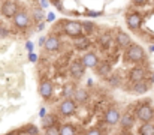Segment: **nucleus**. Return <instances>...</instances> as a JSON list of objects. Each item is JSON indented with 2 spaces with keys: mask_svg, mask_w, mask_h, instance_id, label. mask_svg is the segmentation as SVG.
<instances>
[{
  "mask_svg": "<svg viewBox=\"0 0 154 135\" xmlns=\"http://www.w3.org/2000/svg\"><path fill=\"white\" fill-rule=\"evenodd\" d=\"M117 41H118V44L121 45V47H124V48H127L129 45H130V36L127 35V33H124V32H118L117 33Z\"/></svg>",
  "mask_w": 154,
  "mask_h": 135,
  "instance_id": "obj_15",
  "label": "nucleus"
},
{
  "mask_svg": "<svg viewBox=\"0 0 154 135\" xmlns=\"http://www.w3.org/2000/svg\"><path fill=\"white\" fill-rule=\"evenodd\" d=\"M52 125H55V119H54V116L51 114H45L44 117H42V126L47 129V128H50Z\"/></svg>",
  "mask_w": 154,
  "mask_h": 135,
  "instance_id": "obj_20",
  "label": "nucleus"
},
{
  "mask_svg": "<svg viewBox=\"0 0 154 135\" xmlns=\"http://www.w3.org/2000/svg\"><path fill=\"white\" fill-rule=\"evenodd\" d=\"M73 98H75V101H78V102H85V101L88 99V93L84 89H75Z\"/></svg>",
  "mask_w": 154,
  "mask_h": 135,
  "instance_id": "obj_17",
  "label": "nucleus"
},
{
  "mask_svg": "<svg viewBox=\"0 0 154 135\" xmlns=\"http://www.w3.org/2000/svg\"><path fill=\"white\" fill-rule=\"evenodd\" d=\"M35 15H36V18H38V20H42V18H44V15H42V12H41L39 9H36V11H35Z\"/></svg>",
  "mask_w": 154,
  "mask_h": 135,
  "instance_id": "obj_29",
  "label": "nucleus"
},
{
  "mask_svg": "<svg viewBox=\"0 0 154 135\" xmlns=\"http://www.w3.org/2000/svg\"><path fill=\"white\" fill-rule=\"evenodd\" d=\"M118 120H120V113H118V110L109 108V110L106 111V114H105V122L112 126V125H117Z\"/></svg>",
  "mask_w": 154,
  "mask_h": 135,
  "instance_id": "obj_10",
  "label": "nucleus"
},
{
  "mask_svg": "<svg viewBox=\"0 0 154 135\" xmlns=\"http://www.w3.org/2000/svg\"><path fill=\"white\" fill-rule=\"evenodd\" d=\"M52 20H54V14H50L48 15V21H52Z\"/></svg>",
  "mask_w": 154,
  "mask_h": 135,
  "instance_id": "obj_36",
  "label": "nucleus"
},
{
  "mask_svg": "<svg viewBox=\"0 0 154 135\" xmlns=\"http://www.w3.org/2000/svg\"><path fill=\"white\" fill-rule=\"evenodd\" d=\"M0 35H2V36H6V35H8V32H6L3 27H0Z\"/></svg>",
  "mask_w": 154,
  "mask_h": 135,
  "instance_id": "obj_32",
  "label": "nucleus"
},
{
  "mask_svg": "<svg viewBox=\"0 0 154 135\" xmlns=\"http://www.w3.org/2000/svg\"><path fill=\"white\" fill-rule=\"evenodd\" d=\"M136 117H138L141 122H144V123L151 122L154 117V110L150 105H141V107L138 108V111H136Z\"/></svg>",
  "mask_w": 154,
  "mask_h": 135,
  "instance_id": "obj_2",
  "label": "nucleus"
},
{
  "mask_svg": "<svg viewBox=\"0 0 154 135\" xmlns=\"http://www.w3.org/2000/svg\"><path fill=\"white\" fill-rule=\"evenodd\" d=\"M94 68H96V72L99 75H108L111 72V66L108 63H97Z\"/></svg>",
  "mask_w": 154,
  "mask_h": 135,
  "instance_id": "obj_19",
  "label": "nucleus"
},
{
  "mask_svg": "<svg viewBox=\"0 0 154 135\" xmlns=\"http://www.w3.org/2000/svg\"><path fill=\"white\" fill-rule=\"evenodd\" d=\"M129 78H130V81H132V83L142 81V80L145 78V71H144L142 68L136 66V68H133V69L130 71V74H129Z\"/></svg>",
  "mask_w": 154,
  "mask_h": 135,
  "instance_id": "obj_11",
  "label": "nucleus"
},
{
  "mask_svg": "<svg viewBox=\"0 0 154 135\" xmlns=\"http://www.w3.org/2000/svg\"><path fill=\"white\" fill-rule=\"evenodd\" d=\"M85 135H102V134H100V131H99V129H90Z\"/></svg>",
  "mask_w": 154,
  "mask_h": 135,
  "instance_id": "obj_28",
  "label": "nucleus"
},
{
  "mask_svg": "<svg viewBox=\"0 0 154 135\" xmlns=\"http://www.w3.org/2000/svg\"><path fill=\"white\" fill-rule=\"evenodd\" d=\"M147 92H148V83H145L144 80L133 84V93H136V95H144V93H147Z\"/></svg>",
  "mask_w": 154,
  "mask_h": 135,
  "instance_id": "obj_14",
  "label": "nucleus"
},
{
  "mask_svg": "<svg viewBox=\"0 0 154 135\" xmlns=\"http://www.w3.org/2000/svg\"><path fill=\"white\" fill-rule=\"evenodd\" d=\"M139 134L141 135H154V125H151L150 122L144 123V125L139 128Z\"/></svg>",
  "mask_w": 154,
  "mask_h": 135,
  "instance_id": "obj_18",
  "label": "nucleus"
},
{
  "mask_svg": "<svg viewBox=\"0 0 154 135\" xmlns=\"http://www.w3.org/2000/svg\"><path fill=\"white\" fill-rule=\"evenodd\" d=\"M2 15L3 17H6V18H12L17 12H18V5H17V2H14V0H6L3 5H2Z\"/></svg>",
  "mask_w": 154,
  "mask_h": 135,
  "instance_id": "obj_3",
  "label": "nucleus"
},
{
  "mask_svg": "<svg viewBox=\"0 0 154 135\" xmlns=\"http://www.w3.org/2000/svg\"><path fill=\"white\" fill-rule=\"evenodd\" d=\"M88 45H90V41H88L87 38H81V39H78V41L75 42V48H76V50H85Z\"/></svg>",
  "mask_w": 154,
  "mask_h": 135,
  "instance_id": "obj_22",
  "label": "nucleus"
},
{
  "mask_svg": "<svg viewBox=\"0 0 154 135\" xmlns=\"http://www.w3.org/2000/svg\"><path fill=\"white\" fill-rule=\"evenodd\" d=\"M45 41H47V38H44V36H42V38L39 39V45H45Z\"/></svg>",
  "mask_w": 154,
  "mask_h": 135,
  "instance_id": "obj_33",
  "label": "nucleus"
},
{
  "mask_svg": "<svg viewBox=\"0 0 154 135\" xmlns=\"http://www.w3.org/2000/svg\"><path fill=\"white\" fill-rule=\"evenodd\" d=\"M126 21H127V26H129L132 30H138L139 26H141V23H142V17H141V14L135 12V14H130V15L126 18Z\"/></svg>",
  "mask_w": 154,
  "mask_h": 135,
  "instance_id": "obj_8",
  "label": "nucleus"
},
{
  "mask_svg": "<svg viewBox=\"0 0 154 135\" xmlns=\"http://www.w3.org/2000/svg\"><path fill=\"white\" fill-rule=\"evenodd\" d=\"M45 135H60L58 134V128L55 126V125H52L50 128H47L45 129Z\"/></svg>",
  "mask_w": 154,
  "mask_h": 135,
  "instance_id": "obj_24",
  "label": "nucleus"
},
{
  "mask_svg": "<svg viewBox=\"0 0 154 135\" xmlns=\"http://www.w3.org/2000/svg\"><path fill=\"white\" fill-rule=\"evenodd\" d=\"M58 134L60 135H75V129H73L72 125H63L58 129Z\"/></svg>",
  "mask_w": 154,
  "mask_h": 135,
  "instance_id": "obj_21",
  "label": "nucleus"
},
{
  "mask_svg": "<svg viewBox=\"0 0 154 135\" xmlns=\"http://www.w3.org/2000/svg\"><path fill=\"white\" fill-rule=\"evenodd\" d=\"M26 132H27L29 135H38L39 134V131H38V128H36L35 125H29L27 129H26Z\"/></svg>",
  "mask_w": 154,
  "mask_h": 135,
  "instance_id": "obj_25",
  "label": "nucleus"
},
{
  "mask_svg": "<svg viewBox=\"0 0 154 135\" xmlns=\"http://www.w3.org/2000/svg\"><path fill=\"white\" fill-rule=\"evenodd\" d=\"M109 83H111V86H114V87H118V86H120V78H118L117 75H115V77H111Z\"/></svg>",
  "mask_w": 154,
  "mask_h": 135,
  "instance_id": "obj_27",
  "label": "nucleus"
},
{
  "mask_svg": "<svg viewBox=\"0 0 154 135\" xmlns=\"http://www.w3.org/2000/svg\"><path fill=\"white\" fill-rule=\"evenodd\" d=\"M126 57L130 60V62H142L145 59V51L142 47L139 45H130L127 48V53H126Z\"/></svg>",
  "mask_w": 154,
  "mask_h": 135,
  "instance_id": "obj_1",
  "label": "nucleus"
},
{
  "mask_svg": "<svg viewBox=\"0 0 154 135\" xmlns=\"http://www.w3.org/2000/svg\"><path fill=\"white\" fill-rule=\"evenodd\" d=\"M120 125L123 126V128H132L133 126V117L130 116V114H124V116H120Z\"/></svg>",
  "mask_w": 154,
  "mask_h": 135,
  "instance_id": "obj_16",
  "label": "nucleus"
},
{
  "mask_svg": "<svg viewBox=\"0 0 154 135\" xmlns=\"http://www.w3.org/2000/svg\"><path fill=\"white\" fill-rule=\"evenodd\" d=\"M41 6L42 8H48L50 6V2L48 0H41Z\"/></svg>",
  "mask_w": 154,
  "mask_h": 135,
  "instance_id": "obj_30",
  "label": "nucleus"
},
{
  "mask_svg": "<svg viewBox=\"0 0 154 135\" xmlns=\"http://www.w3.org/2000/svg\"><path fill=\"white\" fill-rule=\"evenodd\" d=\"M45 114H47V110H45V108H41V110H39V116H41V119H42Z\"/></svg>",
  "mask_w": 154,
  "mask_h": 135,
  "instance_id": "obj_31",
  "label": "nucleus"
},
{
  "mask_svg": "<svg viewBox=\"0 0 154 135\" xmlns=\"http://www.w3.org/2000/svg\"><path fill=\"white\" fill-rule=\"evenodd\" d=\"M45 48H47L48 51H57V50L60 48V39H58L57 36H50V38H47V41H45Z\"/></svg>",
  "mask_w": 154,
  "mask_h": 135,
  "instance_id": "obj_13",
  "label": "nucleus"
},
{
  "mask_svg": "<svg viewBox=\"0 0 154 135\" xmlns=\"http://www.w3.org/2000/svg\"><path fill=\"white\" fill-rule=\"evenodd\" d=\"M29 59H30V60H33V62H35V60H36V56H35V54H32V53H30V54H29Z\"/></svg>",
  "mask_w": 154,
  "mask_h": 135,
  "instance_id": "obj_34",
  "label": "nucleus"
},
{
  "mask_svg": "<svg viewBox=\"0 0 154 135\" xmlns=\"http://www.w3.org/2000/svg\"><path fill=\"white\" fill-rule=\"evenodd\" d=\"M75 110H76V105H75V102L72 99H66L60 105V113L63 116H72L75 113Z\"/></svg>",
  "mask_w": 154,
  "mask_h": 135,
  "instance_id": "obj_6",
  "label": "nucleus"
},
{
  "mask_svg": "<svg viewBox=\"0 0 154 135\" xmlns=\"http://www.w3.org/2000/svg\"><path fill=\"white\" fill-rule=\"evenodd\" d=\"M81 26H82V30H84V27H85L87 32H93V24H91L90 21H84V23H81Z\"/></svg>",
  "mask_w": 154,
  "mask_h": 135,
  "instance_id": "obj_26",
  "label": "nucleus"
},
{
  "mask_svg": "<svg viewBox=\"0 0 154 135\" xmlns=\"http://www.w3.org/2000/svg\"><path fill=\"white\" fill-rule=\"evenodd\" d=\"M12 18H14V24H15L18 29H24V27L29 26V15H27V12H24V11H18Z\"/></svg>",
  "mask_w": 154,
  "mask_h": 135,
  "instance_id": "obj_5",
  "label": "nucleus"
},
{
  "mask_svg": "<svg viewBox=\"0 0 154 135\" xmlns=\"http://www.w3.org/2000/svg\"><path fill=\"white\" fill-rule=\"evenodd\" d=\"M133 2H135V3H138V5H141V3H144L145 0H133Z\"/></svg>",
  "mask_w": 154,
  "mask_h": 135,
  "instance_id": "obj_37",
  "label": "nucleus"
},
{
  "mask_svg": "<svg viewBox=\"0 0 154 135\" xmlns=\"http://www.w3.org/2000/svg\"><path fill=\"white\" fill-rule=\"evenodd\" d=\"M73 93H75V89H73L72 86H66L64 90H63V95H64V96H67V99H70V98L73 96Z\"/></svg>",
  "mask_w": 154,
  "mask_h": 135,
  "instance_id": "obj_23",
  "label": "nucleus"
},
{
  "mask_svg": "<svg viewBox=\"0 0 154 135\" xmlns=\"http://www.w3.org/2000/svg\"><path fill=\"white\" fill-rule=\"evenodd\" d=\"M84 72H85V66H84V63L81 60H76V62H73L70 65V74L75 78H81L84 75Z\"/></svg>",
  "mask_w": 154,
  "mask_h": 135,
  "instance_id": "obj_9",
  "label": "nucleus"
},
{
  "mask_svg": "<svg viewBox=\"0 0 154 135\" xmlns=\"http://www.w3.org/2000/svg\"><path fill=\"white\" fill-rule=\"evenodd\" d=\"M81 62L84 63V66H85V68H94V66L99 63L97 56H96L94 53H87V54L82 57V60H81Z\"/></svg>",
  "mask_w": 154,
  "mask_h": 135,
  "instance_id": "obj_12",
  "label": "nucleus"
},
{
  "mask_svg": "<svg viewBox=\"0 0 154 135\" xmlns=\"http://www.w3.org/2000/svg\"><path fill=\"white\" fill-rule=\"evenodd\" d=\"M52 83L51 81H48V80H44V81H41V84H39V93H41V96L44 98V99H50L52 95Z\"/></svg>",
  "mask_w": 154,
  "mask_h": 135,
  "instance_id": "obj_7",
  "label": "nucleus"
},
{
  "mask_svg": "<svg viewBox=\"0 0 154 135\" xmlns=\"http://www.w3.org/2000/svg\"><path fill=\"white\" fill-rule=\"evenodd\" d=\"M27 48H29V50L32 51V50H33V44H30V42H27Z\"/></svg>",
  "mask_w": 154,
  "mask_h": 135,
  "instance_id": "obj_35",
  "label": "nucleus"
},
{
  "mask_svg": "<svg viewBox=\"0 0 154 135\" xmlns=\"http://www.w3.org/2000/svg\"><path fill=\"white\" fill-rule=\"evenodd\" d=\"M64 32L69 36H81L82 35V26L78 21H66L64 23Z\"/></svg>",
  "mask_w": 154,
  "mask_h": 135,
  "instance_id": "obj_4",
  "label": "nucleus"
}]
</instances>
